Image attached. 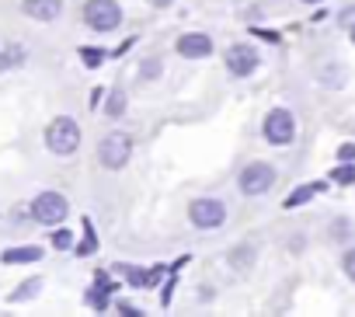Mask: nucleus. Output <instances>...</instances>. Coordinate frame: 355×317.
Instances as JSON below:
<instances>
[{"label":"nucleus","instance_id":"f257e3e1","mask_svg":"<svg viewBox=\"0 0 355 317\" xmlns=\"http://www.w3.org/2000/svg\"><path fill=\"white\" fill-rule=\"evenodd\" d=\"M46 146H49L53 153H60V157L73 153V150L80 146V129H77V122L67 119V115L53 119L49 129H46Z\"/></svg>","mask_w":355,"mask_h":317},{"label":"nucleus","instance_id":"f03ea898","mask_svg":"<svg viewBox=\"0 0 355 317\" xmlns=\"http://www.w3.org/2000/svg\"><path fill=\"white\" fill-rule=\"evenodd\" d=\"M129 153H132V139H129L125 132H108V136L101 139V146H98V161H101L108 171H119V168H125Z\"/></svg>","mask_w":355,"mask_h":317},{"label":"nucleus","instance_id":"7ed1b4c3","mask_svg":"<svg viewBox=\"0 0 355 317\" xmlns=\"http://www.w3.org/2000/svg\"><path fill=\"white\" fill-rule=\"evenodd\" d=\"M84 22L94 32H112L122 22V8L115 4V0H87L84 4Z\"/></svg>","mask_w":355,"mask_h":317},{"label":"nucleus","instance_id":"20e7f679","mask_svg":"<svg viewBox=\"0 0 355 317\" xmlns=\"http://www.w3.org/2000/svg\"><path fill=\"white\" fill-rule=\"evenodd\" d=\"M67 213H70V206H67V196H60V192H42V196H35V203H32L35 223H46V227L63 223Z\"/></svg>","mask_w":355,"mask_h":317},{"label":"nucleus","instance_id":"39448f33","mask_svg":"<svg viewBox=\"0 0 355 317\" xmlns=\"http://www.w3.org/2000/svg\"><path fill=\"white\" fill-rule=\"evenodd\" d=\"M241 192L244 196H265L272 185H275V171H272V164H261V161H254V164H248L244 171H241Z\"/></svg>","mask_w":355,"mask_h":317},{"label":"nucleus","instance_id":"423d86ee","mask_svg":"<svg viewBox=\"0 0 355 317\" xmlns=\"http://www.w3.org/2000/svg\"><path fill=\"white\" fill-rule=\"evenodd\" d=\"M293 136H296V122H293V115H289L286 108L268 112V119H265V139L275 143V146H286V143H293Z\"/></svg>","mask_w":355,"mask_h":317},{"label":"nucleus","instance_id":"0eeeda50","mask_svg":"<svg viewBox=\"0 0 355 317\" xmlns=\"http://www.w3.org/2000/svg\"><path fill=\"white\" fill-rule=\"evenodd\" d=\"M189 216H192L196 227L213 230V227H220V223L227 220V206H223L220 199H196V203L189 206Z\"/></svg>","mask_w":355,"mask_h":317},{"label":"nucleus","instance_id":"6e6552de","mask_svg":"<svg viewBox=\"0 0 355 317\" xmlns=\"http://www.w3.org/2000/svg\"><path fill=\"white\" fill-rule=\"evenodd\" d=\"M227 67H230V74L248 77V74H254V67H258V53H254L251 46H230V49H227Z\"/></svg>","mask_w":355,"mask_h":317},{"label":"nucleus","instance_id":"1a4fd4ad","mask_svg":"<svg viewBox=\"0 0 355 317\" xmlns=\"http://www.w3.org/2000/svg\"><path fill=\"white\" fill-rule=\"evenodd\" d=\"M209 53H213V42H209V35H202V32H192V35L178 39V56H185V60H202V56H209Z\"/></svg>","mask_w":355,"mask_h":317},{"label":"nucleus","instance_id":"9d476101","mask_svg":"<svg viewBox=\"0 0 355 317\" xmlns=\"http://www.w3.org/2000/svg\"><path fill=\"white\" fill-rule=\"evenodd\" d=\"M21 11L35 22H56L63 15V0H21Z\"/></svg>","mask_w":355,"mask_h":317},{"label":"nucleus","instance_id":"9b49d317","mask_svg":"<svg viewBox=\"0 0 355 317\" xmlns=\"http://www.w3.org/2000/svg\"><path fill=\"white\" fill-rule=\"evenodd\" d=\"M115 272L129 275L132 286H153V282L164 275V268H129V265H115Z\"/></svg>","mask_w":355,"mask_h":317},{"label":"nucleus","instance_id":"f8f14e48","mask_svg":"<svg viewBox=\"0 0 355 317\" xmlns=\"http://www.w3.org/2000/svg\"><path fill=\"white\" fill-rule=\"evenodd\" d=\"M42 258V251L39 248H11V251H4V255H0V262H4V265H21V262H39Z\"/></svg>","mask_w":355,"mask_h":317},{"label":"nucleus","instance_id":"ddd939ff","mask_svg":"<svg viewBox=\"0 0 355 317\" xmlns=\"http://www.w3.org/2000/svg\"><path fill=\"white\" fill-rule=\"evenodd\" d=\"M317 192H324V182H313V185H300L289 199H286V209H293V206H303L306 199H313Z\"/></svg>","mask_w":355,"mask_h":317},{"label":"nucleus","instance_id":"4468645a","mask_svg":"<svg viewBox=\"0 0 355 317\" xmlns=\"http://www.w3.org/2000/svg\"><path fill=\"white\" fill-rule=\"evenodd\" d=\"M25 49L21 46H8V49H0V74H4V70H11V67H21L25 63Z\"/></svg>","mask_w":355,"mask_h":317},{"label":"nucleus","instance_id":"2eb2a0df","mask_svg":"<svg viewBox=\"0 0 355 317\" xmlns=\"http://www.w3.org/2000/svg\"><path fill=\"white\" fill-rule=\"evenodd\" d=\"M105 115H112V119H119V115H125V91H108V98H105Z\"/></svg>","mask_w":355,"mask_h":317},{"label":"nucleus","instance_id":"dca6fc26","mask_svg":"<svg viewBox=\"0 0 355 317\" xmlns=\"http://www.w3.org/2000/svg\"><path fill=\"white\" fill-rule=\"evenodd\" d=\"M230 262H234L237 268H248V265H254V251H251V248H237V251L230 255Z\"/></svg>","mask_w":355,"mask_h":317},{"label":"nucleus","instance_id":"f3484780","mask_svg":"<svg viewBox=\"0 0 355 317\" xmlns=\"http://www.w3.org/2000/svg\"><path fill=\"white\" fill-rule=\"evenodd\" d=\"M42 289V282L39 279H32V282H25V286H18L15 293H11V300H28V296H35Z\"/></svg>","mask_w":355,"mask_h":317},{"label":"nucleus","instance_id":"a211bd4d","mask_svg":"<svg viewBox=\"0 0 355 317\" xmlns=\"http://www.w3.org/2000/svg\"><path fill=\"white\" fill-rule=\"evenodd\" d=\"M338 185H352L355 182V168L352 164H341V168H334V175H331Z\"/></svg>","mask_w":355,"mask_h":317},{"label":"nucleus","instance_id":"6ab92c4d","mask_svg":"<svg viewBox=\"0 0 355 317\" xmlns=\"http://www.w3.org/2000/svg\"><path fill=\"white\" fill-rule=\"evenodd\" d=\"M94 251V230H91V220H84V244L77 248V255H91Z\"/></svg>","mask_w":355,"mask_h":317},{"label":"nucleus","instance_id":"aec40b11","mask_svg":"<svg viewBox=\"0 0 355 317\" xmlns=\"http://www.w3.org/2000/svg\"><path fill=\"white\" fill-rule=\"evenodd\" d=\"M157 74H160V60H157V56L139 67V77H143V80H150V77H157Z\"/></svg>","mask_w":355,"mask_h":317},{"label":"nucleus","instance_id":"412c9836","mask_svg":"<svg viewBox=\"0 0 355 317\" xmlns=\"http://www.w3.org/2000/svg\"><path fill=\"white\" fill-rule=\"evenodd\" d=\"M80 56H84L87 67H101V56H105V53H101V49H80Z\"/></svg>","mask_w":355,"mask_h":317},{"label":"nucleus","instance_id":"4be33fe9","mask_svg":"<svg viewBox=\"0 0 355 317\" xmlns=\"http://www.w3.org/2000/svg\"><path fill=\"white\" fill-rule=\"evenodd\" d=\"M341 268H345V275H348V279H355V248H352V251H345Z\"/></svg>","mask_w":355,"mask_h":317},{"label":"nucleus","instance_id":"5701e85b","mask_svg":"<svg viewBox=\"0 0 355 317\" xmlns=\"http://www.w3.org/2000/svg\"><path fill=\"white\" fill-rule=\"evenodd\" d=\"M53 244H56V248H70V244H73L70 230H56V234H53Z\"/></svg>","mask_w":355,"mask_h":317},{"label":"nucleus","instance_id":"b1692460","mask_svg":"<svg viewBox=\"0 0 355 317\" xmlns=\"http://www.w3.org/2000/svg\"><path fill=\"white\" fill-rule=\"evenodd\" d=\"M338 157H341V161H355V143H345V146H338Z\"/></svg>","mask_w":355,"mask_h":317},{"label":"nucleus","instance_id":"393cba45","mask_svg":"<svg viewBox=\"0 0 355 317\" xmlns=\"http://www.w3.org/2000/svg\"><path fill=\"white\" fill-rule=\"evenodd\" d=\"M119 310H122V314H125V317H136V314H139V310H136V307H132V303H119Z\"/></svg>","mask_w":355,"mask_h":317},{"label":"nucleus","instance_id":"a878e982","mask_svg":"<svg viewBox=\"0 0 355 317\" xmlns=\"http://www.w3.org/2000/svg\"><path fill=\"white\" fill-rule=\"evenodd\" d=\"M153 8H167V4H174V0H150Z\"/></svg>","mask_w":355,"mask_h":317},{"label":"nucleus","instance_id":"bb28decb","mask_svg":"<svg viewBox=\"0 0 355 317\" xmlns=\"http://www.w3.org/2000/svg\"><path fill=\"white\" fill-rule=\"evenodd\" d=\"M352 42H355V25H352Z\"/></svg>","mask_w":355,"mask_h":317},{"label":"nucleus","instance_id":"cd10ccee","mask_svg":"<svg viewBox=\"0 0 355 317\" xmlns=\"http://www.w3.org/2000/svg\"><path fill=\"white\" fill-rule=\"evenodd\" d=\"M303 4H317V0H303Z\"/></svg>","mask_w":355,"mask_h":317}]
</instances>
